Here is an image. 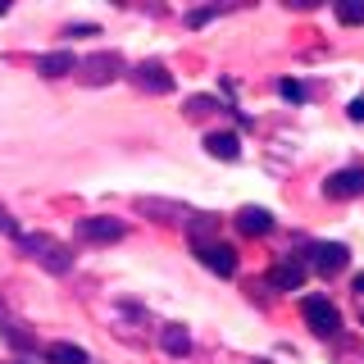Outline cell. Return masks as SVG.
<instances>
[{
  "instance_id": "2",
  "label": "cell",
  "mask_w": 364,
  "mask_h": 364,
  "mask_svg": "<svg viewBox=\"0 0 364 364\" xmlns=\"http://www.w3.org/2000/svg\"><path fill=\"white\" fill-rule=\"evenodd\" d=\"M119 73H123V60L114 50H96V55H87V60H77V77H82L87 87H105Z\"/></svg>"
},
{
  "instance_id": "16",
  "label": "cell",
  "mask_w": 364,
  "mask_h": 364,
  "mask_svg": "<svg viewBox=\"0 0 364 364\" xmlns=\"http://www.w3.org/2000/svg\"><path fill=\"white\" fill-rule=\"evenodd\" d=\"M0 337H5L9 346H18V350H32V346H37V337H32L18 318H0Z\"/></svg>"
},
{
  "instance_id": "20",
  "label": "cell",
  "mask_w": 364,
  "mask_h": 364,
  "mask_svg": "<svg viewBox=\"0 0 364 364\" xmlns=\"http://www.w3.org/2000/svg\"><path fill=\"white\" fill-rule=\"evenodd\" d=\"M0 232H9V237H23V232H18V223H14V214H9L5 205H0Z\"/></svg>"
},
{
  "instance_id": "18",
  "label": "cell",
  "mask_w": 364,
  "mask_h": 364,
  "mask_svg": "<svg viewBox=\"0 0 364 364\" xmlns=\"http://www.w3.org/2000/svg\"><path fill=\"white\" fill-rule=\"evenodd\" d=\"M337 18L341 23H364V5H360V0H341V5H337Z\"/></svg>"
},
{
  "instance_id": "14",
  "label": "cell",
  "mask_w": 364,
  "mask_h": 364,
  "mask_svg": "<svg viewBox=\"0 0 364 364\" xmlns=\"http://www.w3.org/2000/svg\"><path fill=\"white\" fill-rule=\"evenodd\" d=\"M141 210L146 214H155V219H168V223H187L191 214H187V205H173V200H141Z\"/></svg>"
},
{
  "instance_id": "5",
  "label": "cell",
  "mask_w": 364,
  "mask_h": 364,
  "mask_svg": "<svg viewBox=\"0 0 364 364\" xmlns=\"http://www.w3.org/2000/svg\"><path fill=\"white\" fill-rule=\"evenodd\" d=\"M196 255H200V264L210 273H219V278H232V273H237V250L223 246V242H200Z\"/></svg>"
},
{
  "instance_id": "6",
  "label": "cell",
  "mask_w": 364,
  "mask_h": 364,
  "mask_svg": "<svg viewBox=\"0 0 364 364\" xmlns=\"http://www.w3.org/2000/svg\"><path fill=\"white\" fill-rule=\"evenodd\" d=\"M136 87L151 91V96H168V91H173V73L159 60H146V64H136Z\"/></svg>"
},
{
  "instance_id": "10",
  "label": "cell",
  "mask_w": 364,
  "mask_h": 364,
  "mask_svg": "<svg viewBox=\"0 0 364 364\" xmlns=\"http://www.w3.org/2000/svg\"><path fill=\"white\" fill-rule=\"evenodd\" d=\"M77 237H82V242H119L123 223L119 219H82L77 223Z\"/></svg>"
},
{
  "instance_id": "13",
  "label": "cell",
  "mask_w": 364,
  "mask_h": 364,
  "mask_svg": "<svg viewBox=\"0 0 364 364\" xmlns=\"http://www.w3.org/2000/svg\"><path fill=\"white\" fill-rule=\"evenodd\" d=\"M46 364H87V350L73 341H50L46 346Z\"/></svg>"
},
{
  "instance_id": "8",
  "label": "cell",
  "mask_w": 364,
  "mask_h": 364,
  "mask_svg": "<svg viewBox=\"0 0 364 364\" xmlns=\"http://www.w3.org/2000/svg\"><path fill=\"white\" fill-rule=\"evenodd\" d=\"M346 259H350V250L341 246V242H318V246H314V269L323 273V278L341 273V269H346Z\"/></svg>"
},
{
  "instance_id": "22",
  "label": "cell",
  "mask_w": 364,
  "mask_h": 364,
  "mask_svg": "<svg viewBox=\"0 0 364 364\" xmlns=\"http://www.w3.org/2000/svg\"><path fill=\"white\" fill-rule=\"evenodd\" d=\"M355 291H360V296H364V273H360V278H355Z\"/></svg>"
},
{
  "instance_id": "1",
  "label": "cell",
  "mask_w": 364,
  "mask_h": 364,
  "mask_svg": "<svg viewBox=\"0 0 364 364\" xmlns=\"http://www.w3.org/2000/svg\"><path fill=\"white\" fill-rule=\"evenodd\" d=\"M18 246L28 250V255L37 259L41 269H50V273H68V269H73V255H68V246H60L55 237H46V232H23Z\"/></svg>"
},
{
  "instance_id": "11",
  "label": "cell",
  "mask_w": 364,
  "mask_h": 364,
  "mask_svg": "<svg viewBox=\"0 0 364 364\" xmlns=\"http://www.w3.org/2000/svg\"><path fill=\"white\" fill-rule=\"evenodd\" d=\"M37 73H41V77H68V73H77L73 50H50V55H41V60H37Z\"/></svg>"
},
{
  "instance_id": "17",
  "label": "cell",
  "mask_w": 364,
  "mask_h": 364,
  "mask_svg": "<svg viewBox=\"0 0 364 364\" xmlns=\"http://www.w3.org/2000/svg\"><path fill=\"white\" fill-rule=\"evenodd\" d=\"M278 96L291 100V105H301V100H305V87L296 82V77H282V82H278Z\"/></svg>"
},
{
  "instance_id": "3",
  "label": "cell",
  "mask_w": 364,
  "mask_h": 364,
  "mask_svg": "<svg viewBox=\"0 0 364 364\" xmlns=\"http://www.w3.org/2000/svg\"><path fill=\"white\" fill-rule=\"evenodd\" d=\"M301 314H305V323H310L318 337H337V333H341V314H337V305H333V301H323V296H310V301L301 305Z\"/></svg>"
},
{
  "instance_id": "7",
  "label": "cell",
  "mask_w": 364,
  "mask_h": 364,
  "mask_svg": "<svg viewBox=\"0 0 364 364\" xmlns=\"http://www.w3.org/2000/svg\"><path fill=\"white\" fill-rule=\"evenodd\" d=\"M269 287H278V291H301V287H305V264H301V259H291V255H282L278 264H273V273H269Z\"/></svg>"
},
{
  "instance_id": "4",
  "label": "cell",
  "mask_w": 364,
  "mask_h": 364,
  "mask_svg": "<svg viewBox=\"0 0 364 364\" xmlns=\"http://www.w3.org/2000/svg\"><path fill=\"white\" fill-rule=\"evenodd\" d=\"M323 191H328V200H350V196H364V164L337 168V173L323 182Z\"/></svg>"
},
{
  "instance_id": "12",
  "label": "cell",
  "mask_w": 364,
  "mask_h": 364,
  "mask_svg": "<svg viewBox=\"0 0 364 364\" xmlns=\"http://www.w3.org/2000/svg\"><path fill=\"white\" fill-rule=\"evenodd\" d=\"M205 151L214 159H237L242 155V141H237V132H210L205 136Z\"/></svg>"
},
{
  "instance_id": "19",
  "label": "cell",
  "mask_w": 364,
  "mask_h": 364,
  "mask_svg": "<svg viewBox=\"0 0 364 364\" xmlns=\"http://www.w3.org/2000/svg\"><path fill=\"white\" fill-rule=\"evenodd\" d=\"M210 109H219V100H214V96H191L187 100V114H191V119H196V114H210Z\"/></svg>"
},
{
  "instance_id": "21",
  "label": "cell",
  "mask_w": 364,
  "mask_h": 364,
  "mask_svg": "<svg viewBox=\"0 0 364 364\" xmlns=\"http://www.w3.org/2000/svg\"><path fill=\"white\" fill-rule=\"evenodd\" d=\"M350 119L364 123V96H360V100H350Z\"/></svg>"
},
{
  "instance_id": "15",
  "label": "cell",
  "mask_w": 364,
  "mask_h": 364,
  "mask_svg": "<svg viewBox=\"0 0 364 364\" xmlns=\"http://www.w3.org/2000/svg\"><path fill=\"white\" fill-rule=\"evenodd\" d=\"M159 346H164L168 355H187V350H191L187 328H182V323H164V333H159Z\"/></svg>"
},
{
  "instance_id": "9",
  "label": "cell",
  "mask_w": 364,
  "mask_h": 364,
  "mask_svg": "<svg viewBox=\"0 0 364 364\" xmlns=\"http://www.w3.org/2000/svg\"><path fill=\"white\" fill-rule=\"evenodd\" d=\"M237 228H242L246 237H264L273 228V214L264 210V205H242V210H237Z\"/></svg>"
}]
</instances>
